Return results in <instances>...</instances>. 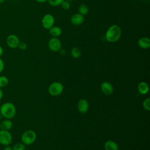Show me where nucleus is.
I'll list each match as a JSON object with an SVG mask.
<instances>
[{"instance_id":"23","label":"nucleus","mask_w":150,"mask_h":150,"mask_svg":"<svg viewBox=\"0 0 150 150\" xmlns=\"http://www.w3.org/2000/svg\"><path fill=\"white\" fill-rule=\"evenodd\" d=\"M60 6L63 9L68 10L70 8V4L68 1L64 0L62 2V4H60Z\"/></svg>"},{"instance_id":"1","label":"nucleus","mask_w":150,"mask_h":150,"mask_svg":"<svg viewBox=\"0 0 150 150\" xmlns=\"http://www.w3.org/2000/svg\"><path fill=\"white\" fill-rule=\"evenodd\" d=\"M121 34L122 30L121 28L118 25L114 24L107 29L105 33V39L108 42L115 43L120 39Z\"/></svg>"},{"instance_id":"13","label":"nucleus","mask_w":150,"mask_h":150,"mask_svg":"<svg viewBox=\"0 0 150 150\" xmlns=\"http://www.w3.org/2000/svg\"><path fill=\"white\" fill-rule=\"evenodd\" d=\"M49 34L54 38L59 37L62 33V29L59 26H53L50 29H49Z\"/></svg>"},{"instance_id":"8","label":"nucleus","mask_w":150,"mask_h":150,"mask_svg":"<svg viewBox=\"0 0 150 150\" xmlns=\"http://www.w3.org/2000/svg\"><path fill=\"white\" fill-rule=\"evenodd\" d=\"M6 43L8 47L11 49H15L18 47V45L20 43L19 38L14 34H11L8 35L6 39Z\"/></svg>"},{"instance_id":"14","label":"nucleus","mask_w":150,"mask_h":150,"mask_svg":"<svg viewBox=\"0 0 150 150\" xmlns=\"http://www.w3.org/2000/svg\"><path fill=\"white\" fill-rule=\"evenodd\" d=\"M13 126V122L10 119H5L0 122V129L9 131Z\"/></svg>"},{"instance_id":"17","label":"nucleus","mask_w":150,"mask_h":150,"mask_svg":"<svg viewBox=\"0 0 150 150\" xmlns=\"http://www.w3.org/2000/svg\"><path fill=\"white\" fill-rule=\"evenodd\" d=\"M78 12L83 16H85L88 13L89 8L87 5L82 4L78 8Z\"/></svg>"},{"instance_id":"21","label":"nucleus","mask_w":150,"mask_h":150,"mask_svg":"<svg viewBox=\"0 0 150 150\" xmlns=\"http://www.w3.org/2000/svg\"><path fill=\"white\" fill-rule=\"evenodd\" d=\"M142 105L146 111L150 110V98H147L144 100L142 103Z\"/></svg>"},{"instance_id":"3","label":"nucleus","mask_w":150,"mask_h":150,"mask_svg":"<svg viewBox=\"0 0 150 150\" xmlns=\"http://www.w3.org/2000/svg\"><path fill=\"white\" fill-rule=\"evenodd\" d=\"M36 134L33 130L28 129L25 131L21 135V141L25 145L32 144L36 140Z\"/></svg>"},{"instance_id":"19","label":"nucleus","mask_w":150,"mask_h":150,"mask_svg":"<svg viewBox=\"0 0 150 150\" xmlns=\"http://www.w3.org/2000/svg\"><path fill=\"white\" fill-rule=\"evenodd\" d=\"M9 83V80L5 76H0V88L6 87Z\"/></svg>"},{"instance_id":"5","label":"nucleus","mask_w":150,"mask_h":150,"mask_svg":"<svg viewBox=\"0 0 150 150\" xmlns=\"http://www.w3.org/2000/svg\"><path fill=\"white\" fill-rule=\"evenodd\" d=\"M63 86L61 83L59 81H54L49 86L48 91L50 95L53 96H57L63 92Z\"/></svg>"},{"instance_id":"11","label":"nucleus","mask_w":150,"mask_h":150,"mask_svg":"<svg viewBox=\"0 0 150 150\" xmlns=\"http://www.w3.org/2000/svg\"><path fill=\"white\" fill-rule=\"evenodd\" d=\"M89 108V104L88 101L86 99H80L77 103V108L79 112L81 113L86 112Z\"/></svg>"},{"instance_id":"25","label":"nucleus","mask_w":150,"mask_h":150,"mask_svg":"<svg viewBox=\"0 0 150 150\" xmlns=\"http://www.w3.org/2000/svg\"><path fill=\"white\" fill-rule=\"evenodd\" d=\"M4 66H5L4 62L3 60L0 57V73H2V71L4 70Z\"/></svg>"},{"instance_id":"6","label":"nucleus","mask_w":150,"mask_h":150,"mask_svg":"<svg viewBox=\"0 0 150 150\" xmlns=\"http://www.w3.org/2000/svg\"><path fill=\"white\" fill-rule=\"evenodd\" d=\"M12 141V136L9 131L0 129V144L4 146L9 145Z\"/></svg>"},{"instance_id":"18","label":"nucleus","mask_w":150,"mask_h":150,"mask_svg":"<svg viewBox=\"0 0 150 150\" xmlns=\"http://www.w3.org/2000/svg\"><path fill=\"white\" fill-rule=\"evenodd\" d=\"M71 55L74 59H77L81 56V50L77 47H73L71 50Z\"/></svg>"},{"instance_id":"16","label":"nucleus","mask_w":150,"mask_h":150,"mask_svg":"<svg viewBox=\"0 0 150 150\" xmlns=\"http://www.w3.org/2000/svg\"><path fill=\"white\" fill-rule=\"evenodd\" d=\"M149 87L146 82L142 81L138 85V91L141 94H145L148 92Z\"/></svg>"},{"instance_id":"24","label":"nucleus","mask_w":150,"mask_h":150,"mask_svg":"<svg viewBox=\"0 0 150 150\" xmlns=\"http://www.w3.org/2000/svg\"><path fill=\"white\" fill-rule=\"evenodd\" d=\"M18 47L22 50H26L28 48V45L26 43L24 42H20L19 45H18Z\"/></svg>"},{"instance_id":"22","label":"nucleus","mask_w":150,"mask_h":150,"mask_svg":"<svg viewBox=\"0 0 150 150\" xmlns=\"http://www.w3.org/2000/svg\"><path fill=\"white\" fill-rule=\"evenodd\" d=\"M63 1L64 0H47L49 5L52 6H57L60 5Z\"/></svg>"},{"instance_id":"7","label":"nucleus","mask_w":150,"mask_h":150,"mask_svg":"<svg viewBox=\"0 0 150 150\" xmlns=\"http://www.w3.org/2000/svg\"><path fill=\"white\" fill-rule=\"evenodd\" d=\"M48 47L52 52H59L62 49L61 40L58 38L52 37L48 42Z\"/></svg>"},{"instance_id":"27","label":"nucleus","mask_w":150,"mask_h":150,"mask_svg":"<svg viewBox=\"0 0 150 150\" xmlns=\"http://www.w3.org/2000/svg\"><path fill=\"white\" fill-rule=\"evenodd\" d=\"M3 52H4L3 48H2V47L0 45V57H1V56L3 54Z\"/></svg>"},{"instance_id":"2","label":"nucleus","mask_w":150,"mask_h":150,"mask_svg":"<svg viewBox=\"0 0 150 150\" xmlns=\"http://www.w3.org/2000/svg\"><path fill=\"white\" fill-rule=\"evenodd\" d=\"M15 105L11 102H6L0 106V113L6 119H12L16 114Z\"/></svg>"},{"instance_id":"28","label":"nucleus","mask_w":150,"mask_h":150,"mask_svg":"<svg viewBox=\"0 0 150 150\" xmlns=\"http://www.w3.org/2000/svg\"><path fill=\"white\" fill-rule=\"evenodd\" d=\"M35 1L39 3H45L46 1H47V0H35Z\"/></svg>"},{"instance_id":"26","label":"nucleus","mask_w":150,"mask_h":150,"mask_svg":"<svg viewBox=\"0 0 150 150\" xmlns=\"http://www.w3.org/2000/svg\"><path fill=\"white\" fill-rule=\"evenodd\" d=\"M3 150H13V149L12 147H11L9 145H7V146H5V147L4 148Z\"/></svg>"},{"instance_id":"15","label":"nucleus","mask_w":150,"mask_h":150,"mask_svg":"<svg viewBox=\"0 0 150 150\" xmlns=\"http://www.w3.org/2000/svg\"><path fill=\"white\" fill-rule=\"evenodd\" d=\"M105 150H118L117 144L112 140H108L104 144Z\"/></svg>"},{"instance_id":"20","label":"nucleus","mask_w":150,"mask_h":150,"mask_svg":"<svg viewBox=\"0 0 150 150\" xmlns=\"http://www.w3.org/2000/svg\"><path fill=\"white\" fill-rule=\"evenodd\" d=\"M25 145L23 144L22 142H18L15 144L13 147L12 149L13 150H25Z\"/></svg>"},{"instance_id":"29","label":"nucleus","mask_w":150,"mask_h":150,"mask_svg":"<svg viewBox=\"0 0 150 150\" xmlns=\"http://www.w3.org/2000/svg\"><path fill=\"white\" fill-rule=\"evenodd\" d=\"M3 97V91H2V90L1 88H0V100L2 99Z\"/></svg>"},{"instance_id":"30","label":"nucleus","mask_w":150,"mask_h":150,"mask_svg":"<svg viewBox=\"0 0 150 150\" xmlns=\"http://www.w3.org/2000/svg\"><path fill=\"white\" fill-rule=\"evenodd\" d=\"M5 1V0H0V4H1V3H2V2H4Z\"/></svg>"},{"instance_id":"4","label":"nucleus","mask_w":150,"mask_h":150,"mask_svg":"<svg viewBox=\"0 0 150 150\" xmlns=\"http://www.w3.org/2000/svg\"><path fill=\"white\" fill-rule=\"evenodd\" d=\"M54 22L55 19L53 15L50 13H46L43 16L41 20V24L44 29L49 30L54 26Z\"/></svg>"},{"instance_id":"9","label":"nucleus","mask_w":150,"mask_h":150,"mask_svg":"<svg viewBox=\"0 0 150 150\" xmlns=\"http://www.w3.org/2000/svg\"><path fill=\"white\" fill-rule=\"evenodd\" d=\"M84 16L79 12L74 13L70 18V22L74 26L81 25L84 22Z\"/></svg>"},{"instance_id":"12","label":"nucleus","mask_w":150,"mask_h":150,"mask_svg":"<svg viewBox=\"0 0 150 150\" xmlns=\"http://www.w3.org/2000/svg\"><path fill=\"white\" fill-rule=\"evenodd\" d=\"M137 43L140 48L146 49L150 47V39L148 37L143 36L138 39Z\"/></svg>"},{"instance_id":"10","label":"nucleus","mask_w":150,"mask_h":150,"mask_svg":"<svg viewBox=\"0 0 150 150\" xmlns=\"http://www.w3.org/2000/svg\"><path fill=\"white\" fill-rule=\"evenodd\" d=\"M101 90L104 94L106 95H110L112 93L114 88L112 85L108 81H104L101 84Z\"/></svg>"}]
</instances>
